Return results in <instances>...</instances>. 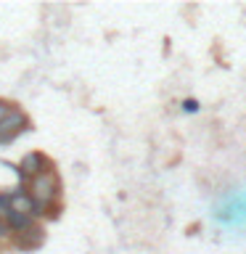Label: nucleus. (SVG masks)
Instances as JSON below:
<instances>
[{"label":"nucleus","mask_w":246,"mask_h":254,"mask_svg":"<svg viewBox=\"0 0 246 254\" xmlns=\"http://www.w3.org/2000/svg\"><path fill=\"white\" fill-rule=\"evenodd\" d=\"M45 238H48V236H45V228L37 222L35 228L11 236V244H13V249H19V252H37L40 246L45 244Z\"/></svg>","instance_id":"20e7f679"},{"label":"nucleus","mask_w":246,"mask_h":254,"mask_svg":"<svg viewBox=\"0 0 246 254\" xmlns=\"http://www.w3.org/2000/svg\"><path fill=\"white\" fill-rule=\"evenodd\" d=\"M29 130V117L27 111H21L19 106H13V111L8 114L3 122H0V146H5V143L16 140L21 132Z\"/></svg>","instance_id":"7ed1b4c3"},{"label":"nucleus","mask_w":246,"mask_h":254,"mask_svg":"<svg viewBox=\"0 0 246 254\" xmlns=\"http://www.w3.org/2000/svg\"><path fill=\"white\" fill-rule=\"evenodd\" d=\"M11 241V228H8L5 220H0V244H8Z\"/></svg>","instance_id":"1a4fd4ad"},{"label":"nucleus","mask_w":246,"mask_h":254,"mask_svg":"<svg viewBox=\"0 0 246 254\" xmlns=\"http://www.w3.org/2000/svg\"><path fill=\"white\" fill-rule=\"evenodd\" d=\"M8 214H11V193L0 190V220H5Z\"/></svg>","instance_id":"0eeeda50"},{"label":"nucleus","mask_w":246,"mask_h":254,"mask_svg":"<svg viewBox=\"0 0 246 254\" xmlns=\"http://www.w3.org/2000/svg\"><path fill=\"white\" fill-rule=\"evenodd\" d=\"M180 109L185 111V114H196V111H198V101H193V98H185V101L180 103Z\"/></svg>","instance_id":"6e6552de"},{"label":"nucleus","mask_w":246,"mask_h":254,"mask_svg":"<svg viewBox=\"0 0 246 254\" xmlns=\"http://www.w3.org/2000/svg\"><path fill=\"white\" fill-rule=\"evenodd\" d=\"M11 212H21V214H32L35 217V198L27 193V188L11 190Z\"/></svg>","instance_id":"39448f33"},{"label":"nucleus","mask_w":246,"mask_h":254,"mask_svg":"<svg viewBox=\"0 0 246 254\" xmlns=\"http://www.w3.org/2000/svg\"><path fill=\"white\" fill-rule=\"evenodd\" d=\"M5 222H8V228H11V236L24 233V230H29V228L37 225V220L32 217V214H21V212H11L5 217Z\"/></svg>","instance_id":"423d86ee"},{"label":"nucleus","mask_w":246,"mask_h":254,"mask_svg":"<svg viewBox=\"0 0 246 254\" xmlns=\"http://www.w3.org/2000/svg\"><path fill=\"white\" fill-rule=\"evenodd\" d=\"M51 170H56V164L48 159V154H43V151H29V154L21 156L16 175H19L21 183L27 186L32 178H37V175H43V172H51Z\"/></svg>","instance_id":"f03ea898"},{"label":"nucleus","mask_w":246,"mask_h":254,"mask_svg":"<svg viewBox=\"0 0 246 254\" xmlns=\"http://www.w3.org/2000/svg\"><path fill=\"white\" fill-rule=\"evenodd\" d=\"M11 111H13V103L5 101V98H0V122H3V119L11 114Z\"/></svg>","instance_id":"9d476101"},{"label":"nucleus","mask_w":246,"mask_h":254,"mask_svg":"<svg viewBox=\"0 0 246 254\" xmlns=\"http://www.w3.org/2000/svg\"><path fill=\"white\" fill-rule=\"evenodd\" d=\"M27 193L35 198V204H43V206H56L61 201V180H59V172L51 170V172H43L37 178H32L27 183Z\"/></svg>","instance_id":"f257e3e1"}]
</instances>
